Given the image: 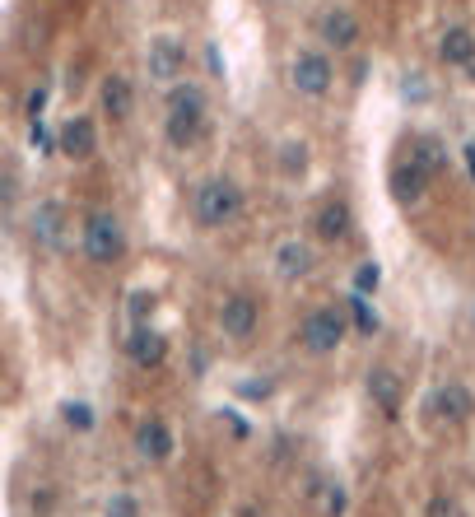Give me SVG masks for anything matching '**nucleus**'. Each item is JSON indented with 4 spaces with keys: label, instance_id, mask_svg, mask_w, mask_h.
Returning a JSON list of instances; mask_svg holds the SVG:
<instances>
[{
    "label": "nucleus",
    "instance_id": "9b49d317",
    "mask_svg": "<svg viewBox=\"0 0 475 517\" xmlns=\"http://www.w3.org/2000/svg\"><path fill=\"white\" fill-rule=\"evenodd\" d=\"M317 38H322L326 52H354L359 38H364V24H359V14L354 10L336 5V10H326L322 19H317Z\"/></svg>",
    "mask_w": 475,
    "mask_h": 517
},
{
    "label": "nucleus",
    "instance_id": "a878e982",
    "mask_svg": "<svg viewBox=\"0 0 475 517\" xmlns=\"http://www.w3.org/2000/svg\"><path fill=\"white\" fill-rule=\"evenodd\" d=\"M345 508H350V494H345V485H326L322 490V517H345Z\"/></svg>",
    "mask_w": 475,
    "mask_h": 517
},
{
    "label": "nucleus",
    "instance_id": "473e14b6",
    "mask_svg": "<svg viewBox=\"0 0 475 517\" xmlns=\"http://www.w3.org/2000/svg\"><path fill=\"white\" fill-rule=\"evenodd\" d=\"M14 196H19V173H14V164H10V168H5V210H14V205H19Z\"/></svg>",
    "mask_w": 475,
    "mask_h": 517
},
{
    "label": "nucleus",
    "instance_id": "2f4dec72",
    "mask_svg": "<svg viewBox=\"0 0 475 517\" xmlns=\"http://www.w3.org/2000/svg\"><path fill=\"white\" fill-rule=\"evenodd\" d=\"M238 396H243V401H266V396H271V382L247 378V382H238Z\"/></svg>",
    "mask_w": 475,
    "mask_h": 517
},
{
    "label": "nucleus",
    "instance_id": "72a5a7b5",
    "mask_svg": "<svg viewBox=\"0 0 475 517\" xmlns=\"http://www.w3.org/2000/svg\"><path fill=\"white\" fill-rule=\"evenodd\" d=\"M145 308H150V299H145V294H131V317H136V327L145 322Z\"/></svg>",
    "mask_w": 475,
    "mask_h": 517
},
{
    "label": "nucleus",
    "instance_id": "c756f323",
    "mask_svg": "<svg viewBox=\"0 0 475 517\" xmlns=\"http://www.w3.org/2000/svg\"><path fill=\"white\" fill-rule=\"evenodd\" d=\"M280 168H285V177H303L308 150H303V145H285V150H280Z\"/></svg>",
    "mask_w": 475,
    "mask_h": 517
},
{
    "label": "nucleus",
    "instance_id": "4be33fe9",
    "mask_svg": "<svg viewBox=\"0 0 475 517\" xmlns=\"http://www.w3.org/2000/svg\"><path fill=\"white\" fill-rule=\"evenodd\" d=\"M163 108L168 112H182V108H205V89L191 80H177L163 89Z\"/></svg>",
    "mask_w": 475,
    "mask_h": 517
},
{
    "label": "nucleus",
    "instance_id": "f257e3e1",
    "mask_svg": "<svg viewBox=\"0 0 475 517\" xmlns=\"http://www.w3.org/2000/svg\"><path fill=\"white\" fill-rule=\"evenodd\" d=\"M243 215V187L233 177H205L191 191V219L201 229H224L233 219Z\"/></svg>",
    "mask_w": 475,
    "mask_h": 517
},
{
    "label": "nucleus",
    "instance_id": "c85d7f7f",
    "mask_svg": "<svg viewBox=\"0 0 475 517\" xmlns=\"http://www.w3.org/2000/svg\"><path fill=\"white\" fill-rule=\"evenodd\" d=\"M47 103H52V89H47V84H33V89H28V98H24V122L42 117V112H47Z\"/></svg>",
    "mask_w": 475,
    "mask_h": 517
},
{
    "label": "nucleus",
    "instance_id": "2eb2a0df",
    "mask_svg": "<svg viewBox=\"0 0 475 517\" xmlns=\"http://www.w3.org/2000/svg\"><path fill=\"white\" fill-rule=\"evenodd\" d=\"M98 103H103V117H108L112 126H122L136 117V89H131L126 75H108V80L98 84Z\"/></svg>",
    "mask_w": 475,
    "mask_h": 517
},
{
    "label": "nucleus",
    "instance_id": "cd10ccee",
    "mask_svg": "<svg viewBox=\"0 0 475 517\" xmlns=\"http://www.w3.org/2000/svg\"><path fill=\"white\" fill-rule=\"evenodd\" d=\"M424 517H462V508H457V499H452L448 490H438V494H429Z\"/></svg>",
    "mask_w": 475,
    "mask_h": 517
},
{
    "label": "nucleus",
    "instance_id": "f03ea898",
    "mask_svg": "<svg viewBox=\"0 0 475 517\" xmlns=\"http://www.w3.org/2000/svg\"><path fill=\"white\" fill-rule=\"evenodd\" d=\"M80 252L94 266H117L126 257V229L112 210H89L80 224Z\"/></svg>",
    "mask_w": 475,
    "mask_h": 517
},
{
    "label": "nucleus",
    "instance_id": "f3484780",
    "mask_svg": "<svg viewBox=\"0 0 475 517\" xmlns=\"http://www.w3.org/2000/svg\"><path fill=\"white\" fill-rule=\"evenodd\" d=\"M438 61L448 70H466L475 61V33L466 24H448L438 33Z\"/></svg>",
    "mask_w": 475,
    "mask_h": 517
},
{
    "label": "nucleus",
    "instance_id": "a211bd4d",
    "mask_svg": "<svg viewBox=\"0 0 475 517\" xmlns=\"http://www.w3.org/2000/svg\"><path fill=\"white\" fill-rule=\"evenodd\" d=\"M275 275H280L285 285L313 275V247L303 243V238H285V243L275 247Z\"/></svg>",
    "mask_w": 475,
    "mask_h": 517
},
{
    "label": "nucleus",
    "instance_id": "5701e85b",
    "mask_svg": "<svg viewBox=\"0 0 475 517\" xmlns=\"http://www.w3.org/2000/svg\"><path fill=\"white\" fill-rule=\"evenodd\" d=\"M28 150L38 154V159H52V154H61V131H52V126H47V117H33V122H28Z\"/></svg>",
    "mask_w": 475,
    "mask_h": 517
},
{
    "label": "nucleus",
    "instance_id": "f8f14e48",
    "mask_svg": "<svg viewBox=\"0 0 475 517\" xmlns=\"http://www.w3.org/2000/svg\"><path fill=\"white\" fill-rule=\"evenodd\" d=\"M475 415V396L466 382L448 378V382H438L434 387V420L438 424H452V429H462V424H471Z\"/></svg>",
    "mask_w": 475,
    "mask_h": 517
},
{
    "label": "nucleus",
    "instance_id": "e433bc0d",
    "mask_svg": "<svg viewBox=\"0 0 475 517\" xmlns=\"http://www.w3.org/2000/svg\"><path fill=\"white\" fill-rule=\"evenodd\" d=\"M462 75H466V80H475V61H471V66H466V70H462Z\"/></svg>",
    "mask_w": 475,
    "mask_h": 517
},
{
    "label": "nucleus",
    "instance_id": "b1692460",
    "mask_svg": "<svg viewBox=\"0 0 475 517\" xmlns=\"http://www.w3.org/2000/svg\"><path fill=\"white\" fill-rule=\"evenodd\" d=\"M61 420H66L70 434H89V429L98 424V415H94L89 401H66V406H61Z\"/></svg>",
    "mask_w": 475,
    "mask_h": 517
},
{
    "label": "nucleus",
    "instance_id": "6ab92c4d",
    "mask_svg": "<svg viewBox=\"0 0 475 517\" xmlns=\"http://www.w3.org/2000/svg\"><path fill=\"white\" fill-rule=\"evenodd\" d=\"M368 396H373V406L387 415V420H396L401 415V378H396L392 368H368Z\"/></svg>",
    "mask_w": 475,
    "mask_h": 517
},
{
    "label": "nucleus",
    "instance_id": "7c9ffc66",
    "mask_svg": "<svg viewBox=\"0 0 475 517\" xmlns=\"http://www.w3.org/2000/svg\"><path fill=\"white\" fill-rule=\"evenodd\" d=\"M401 98H406V103H429V80H424V75H406V80H401Z\"/></svg>",
    "mask_w": 475,
    "mask_h": 517
},
{
    "label": "nucleus",
    "instance_id": "4c0bfd02",
    "mask_svg": "<svg viewBox=\"0 0 475 517\" xmlns=\"http://www.w3.org/2000/svg\"><path fill=\"white\" fill-rule=\"evenodd\" d=\"M243 517H261V513H257V508H243Z\"/></svg>",
    "mask_w": 475,
    "mask_h": 517
},
{
    "label": "nucleus",
    "instance_id": "1a4fd4ad",
    "mask_svg": "<svg viewBox=\"0 0 475 517\" xmlns=\"http://www.w3.org/2000/svg\"><path fill=\"white\" fill-rule=\"evenodd\" d=\"M313 238H317V243H326V247L350 243V238H354V205L345 201V196H326V201L317 205Z\"/></svg>",
    "mask_w": 475,
    "mask_h": 517
},
{
    "label": "nucleus",
    "instance_id": "aec40b11",
    "mask_svg": "<svg viewBox=\"0 0 475 517\" xmlns=\"http://www.w3.org/2000/svg\"><path fill=\"white\" fill-rule=\"evenodd\" d=\"M406 154L410 159H420L424 168L434 177H443L452 168V154H448V140H438V136H429V131H415L410 136V145H406Z\"/></svg>",
    "mask_w": 475,
    "mask_h": 517
},
{
    "label": "nucleus",
    "instance_id": "412c9836",
    "mask_svg": "<svg viewBox=\"0 0 475 517\" xmlns=\"http://www.w3.org/2000/svg\"><path fill=\"white\" fill-rule=\"evenodd\" d=\"M345 313H350V327L359 331V336H378V331H382V317H378V308H373L368 294H350Z\"/></svg>",
    "mask_w": 475,
    "mask_h": 517
},
{
    "label": "nucleus",
    "instance_id": "f704fd0d",
    "mask_svg": "<svg viewBox=\"0 0 475 517\" xmlns=\"http://www.w3.org/2000/svg\"><path fill=\"white\" fill-rule=\"evenodd\" d=\"M33 508H38V513H47V508H52V490H38V494H33Z\"/></svg>",
    "mask_w": 475,
    "mask_h": 517
},
{
    "label": "nucleus",
    "instance_id": "ddd939ff",
    "mask_svg": "<svg viewBox=\"0 0 475 517\" xmlns=\"http://www.w3.org/2000/svg\"><path fill=\"white\" fill-rule=\"evenodd\" d=\"M136 452L145 457V462H154V466L173 462L177 438H173V429H168V420H159V415L140 420V424H136Z\"/></svg>",
    "mask_w": 475,
    "mask_h": 517
},
{
    "label": "nucleus",
    "instance_id": "423d86ee",
    "mask_svg": "<svg viewBox=\"0 0 475 517\" xmlns=\"http://www.w3.org/2000/svg\"><path fill=\"white\" fill-rule=\"evenodd\" d=\"M215 322L229 341H252L261 327V299L247 294V289H233V294H224V303H219Z\"/></svg>",
    "mask_w": 475,
    "mask_h": 517
},
{
    "label": "nucleus",
    "instance_id": "bb28decb",
    "mask_svg": "<svg viewBox=\"0 0 475 517\" xmlns=\"http://www.w3.org/2000/svg\"><path fill=\"white\" fill-rule=\"evenodd\" d=\"M103 517H140V499L136 494H126V490H117L108 499V508H103Z\"/></svg>",
    "mask_w": 475,
    "mask_h": 517
},
{
    "label": "nucleus",
    "instance_id": "0eeeda50",
    "mask_svg": "<svg viewBox=\"0 0 475 517\" xmlns=\"http://www.w3.org/2000/svg\"><path fill=\"white\" fill-rule=\"evenodd\" d=\"M438 177L429 173V168L420 164V159H410V154H401L392 164V173H387V191H392L396 205H420L429 191H434Z\"/></svg>",
    "mask_w": 475,
    "mask_h": 517
},
{
    "label": "nucleus",
    "instance_id": "dca6fc26",
    "mask_svg": "<svg viewBox=\"0 0 475 517\" xmlns=\"http://www.w3.org/2000/svg\"><path fill=\"white\" fill-rule=\"evenodd\" d=\"M126 359L136 368H159L163 359H168V336L140 322V327H131V336H126Z\"/></svg>",
    "mask_w": 475,
    "mask_h": 517
},
{
    "label": "nucleus",
    "instance_id": "39448f33",
    "mask_svg": "<svg viewBox=\"0 0 475 517\" xmlns=\"http://www.w3.org/2000/svg\"><path fill=\"white\" fill-rule=\"evenodd\" d=\"M28 238L42 247V252H61L70 238V210L61 196H42L28 210Z\"/></svg>",
    "mask_w": 475,
    "mask_h": 517
},
{
    "label": "nucleus",
    "instance_id": "20e7f679",
    "mask_svg": "<svg viewBox=\"0 0 475 517\" xmlns=\"http://www.w3.org/2000/svg\"><path fill=\"white\" fill-rule=\"evenodd\" d=\"M289 84H294V94L299 98H313V103L331 94V84H336V66H331L326 47H299L294 61H289Z\"/></svg>",
    "mask_w": 475,
    "mask_h": 517
},
{
    "label": "nucleus",
    "instance_id": "58836bf2",
    "mask_svg": "<svg viewBox=\"0 0 475 517\" xmlns=\"http://www.w3.org/2000/svg\"><path fill=\"white\" fill-rule=\"evenodd\" d=\"M471 327H475V308H471Z\"/></svg>",
    "mask_w": 475,
    "mask_h": 517
},
{
    "label": "nucleus",
    "instance_id": "393cba45",
    "mask_svg": "<svg viewBox=\"0 0 475 517\" xmlns=\"http://www.w3.org/2000/svg\"><path fill=\"white\" fill-rule=\"evenodd\" d=\"M378 285H382V266H378V261H364V266L354 271V294H368V299H373Z\"/></svg>",
    "mask_w": 475,
    "mask_h": 517
},
{
    "label": "nucleus",
    "instance_id": "9d476101",
    "mask_svg": "<svg viewBox=\"0 0 475 517\" xmlns=\"http://www.w3.org/2000/svg\"><path fill=\"white\" fill-rule=\"evenodd\" d=\"M205 136H210V108L168 112V122H163V140H168V150H177V154L196 150Z\"/></svg>",
    "mask_w": 475,
    "mask_h": 517
},
{
    "label": "nucleus",
    "instance_id": "4468645a",
    "mask_svg": "<svg viewBox=\"0 0 475 517\" xmlns=\"http://www.w3.org/2000/svg\"><path fill=\"white\" fill-rule=\"evenodd\" d=\"M56 131H61V154H66L70 164H89L98 154V126L89 117H70Z\"/></svg>",
    "mask_w": 475,
    "mask_h": 517
},
{
    "label": "nucleus",
    "instance_id": "6e6552de",
    "mask_svg": "<svg viewBox=\"0 0 475 517\" xmlns=\"http://www.w3.org/2000/svg\"><path fill=\"white\" fill-rule=\"evenodd\" d=\"M182 66H187V42L173 38V33L150 38V47H145V75H150L154 84H177Z\"/></svg>",
    "mask_w": 475,
    "mask_h": 517
},
{
    "label": "nucleus",
    "instance_id": "c9c22d12",
    "mask_svg": "<svg viewBox=\"0 0 475 517\" xmlns=\"http://www.w3.org/2000/svg\"><path fill=\"white\" fill-rule=\"evenodd\" d=\"M462 159H466V168H471V182H475V145H466Z\"/></svg>",
    "mask_w": 475,
    "mask_h": 517
},
{
    "label": "nucleus",
    "instance_id": "7ed1b4c3",
    "mask_svg": "<svg viewBox=\"0 0 475 517\" xmlns=\"http://www.w3.org/2000/svg\"><path fill=\"white\" fill-rule=\"evenodd\" d=\"M345 336H350V313H345V308H331V303L308 308L299 322V345L313 354V359L336 354L340 345H345Z\"/></svg>",
    "mask_w": 475,
    "mask_h": 517
}]
</instances>
